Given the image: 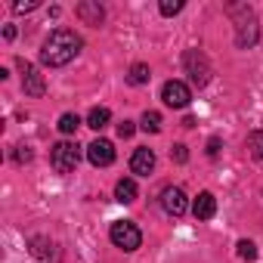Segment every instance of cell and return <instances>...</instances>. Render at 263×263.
I'll list each match as a JSON object with an SVG mask.
<instances>
[{
	"label": "cell",
	"mask_w": 263,
	"mask_h": 263,
	"mask_svg": "<svg viewBox=\"0 0 263 263\" xmlns=\"http://www.w3.org/2000/svg\"><path fill=\"white\" fill-rule=\"evenodd\" d=\"M248 152L257 164H263V130H254V134L248 137Z\"/></svg>",
	"instance_id": "15"
},
{
	"label": "cell",
	"mask_w": 263,
	"mask_h": 263,
	"mask_svg": "<svg viewBox=\"0 0 263 263\" xmlns=\"http://www.w3.org/2000/svg\"><path fill=\"white\" fill-rule=\"evenodd\" d=\"M4 37H7V41H13V37H16V28H13V25H7V28H4Z\"/></svg>",
	"instance_id": "25"
},
{
	"label": "cell",
	"mask_w": 263,
	"mask_h": 263,
	"mask_svg": "<svg viewBox=\"0 0 263 263\" xmlns=\"http://www.w3.org/2000/svg\"><path fill=\"white\" fill-rule=\"evenodd\" d=\"M183 10V0H161V16H177Z\"/></svg>",
	"instance_id": "19"
},
{
	"label": "cell",
	"mask_w": 263,
	"mask_h": 263,
	"mask_svg": "<svg viewBox=\"0 0 263 263\" xmlns=\"http://www.w3.org/2000/svg\"><path fill=\"white\" fill-rule=\"evenodd\" d=\"M108 235H111L115 248H121V251H137V248L143 245V232H140V226H137V223H130V220H115L111 229H108Z\"/></svg>",
	"instance_id": "2"
},
{
	"label": "cell",
	"mask_w": 263,
	"mask_h": 263,
	"mask_svg": "<svg viewBox=\"0 0 263 263\" xmlns=\"http://www.w3.org/2000/svg\"><path fill=\"white\" fill-rule=\"evenodd\" d=\"M16 161H19V164L31 161V149H28V146H16Z\"/></svg>",
	"instance_id": "22"
},
{
	"label": "cell",
	"mask_w": 263,
	"mask_h": 263,
	"mask_svg": "<svg viewBox=\"0 0 263 263\" xmlns=\"http://www.w3.org/2000/svg\"><path fill=\"white\" fill-rule=\"evenodd\" d=\"M130 171H134L137 177H149L155 171V152L146 149V146H140L134 155H130Z\"/></svg>",
	"instance_id": "9"
},
{
	"label": "cell",
	"mask_w": 263,
	"mask_h": 263,
	"mask_svg": "<svg viewBox=\"0 0 263 263\" xmlns=\"http://www.w3.org/2000/svg\"><path fill=\"white\" fill-rule=\"evenodd\" d=\"M192 214H195V220H211V217L217 214V198H214V192H201V195L195 198V204H192Z\"/></svg>",
	"instance_id": "10"
},
{
	"label": "cell",
	"mask_w": 263,
	"mask_h": 263,
	"mask_svg": "<svg viewBox=\"0 0 263 263\" xmlns=\"http://www.w3.org/2000/svg\"><path fill=\"white\" fill-rule=\"evenodd\" d=\"M134 130H137L134 121H121V124H118V137H121V140H130V137H134Z\"/></svg>",
	"instance_id": "21"
},
{
	"label": "cell",
	"mask_w": 263,
	"mask_h": 263,
	"mask_svg": "<svg viewBox=\"0 0 263 263\" xmlns=\"http://www.w3.org/2000/svg\"><path fill=\"white\" fill-rule=\"evenodd\" d=\"M19 71H22V90H25V96H44L47 93V84H44V74L31 65V62H25V59H19Z\"/></svg>",
	"instance_id": "5"
},
{
	"label": "cell",
	"mask_w": 263,
	"mask_h": 263,
	"mask_svg": "<svg viewBox=\"0 0 263 263\" xmlns=\"http://www.w3.org/2000/svg\"><path fill=\"white\" fill-rule=\"evenodd\" d=\"M217 152H220V140H217V137H214V140H211V143H208V155H211V158H214V155H217Z\"/></svg>",
	"instance_id": "24"
},
{
	"label": "cell",
	"mask_w": 263,
	"mask_h": 263,
	"mask_svg": "<svg viewBox=\"0 0 263 263\" xmlns=\"http://www.w3.org/2000/svg\"><path fill=\"white\" fill-rule=\"evenodd\" d=\"M78 16H81L87 25H99V22H102V7L84 0V4H78Z\"/></svg>",
	"instance_id": "11"
},
{
	"label": "cell",
	"mask_w": 263,
	"mask_h": 263,
	"mask_svg": "<svg viewBox=\"0 0 263 263\" xmlns=\"http://www.w3.org/2000/svg\"><path fill=\"white\" fill-rule=\"evenodd\" d=\"M161 99H164L171 108H186L189 99H192V90H189L183 81H167V84L161 87Z\"/></svg>",
	"instance_id": "6"
},
{
	"label": "cell",
	"mask_w": 263,
	"mask_h": 263,
	"mask_svg": "<svg viewBox=\"0 0 263 263\" xmlns=\"http://www.w3.org/2000/svg\"><path fill=\"white\" fill-rule=\"evenodd\" d=\"M171 158H174L177 164H186V161H189V152H186V146H183V143H177V146L171 149Z\"/></svg>",
	"instance_id": "20"
},
{
	"label": "cell",
	"mask_w": 263,
	"mask_h": 263,
	"mask_svg": "<svg viewBox=\"0 0 263 263\" xmlns=\"http://www.w3.org/2000/svg\"><path fill=\"white\" fill-rule=\"evenodd\" d=\"M115 198H118L121 204L137 201V183H134V180H118V186H115Z\"/></svg>",
	"instance_id": "12"
},
{
	"label": "cell",
	"mask_w": 263,
	"mask_h": 263,
	"mask_svg": "<svg viewBox=\"0 0 263 263\" xmlns=\"http://www.w3.org/2000/svg\"><path fill=\"white\" fill-rule=\"evenodd\" d=\"M81 47H84L81 34H74L71 28H56L41 47V62L50 65V68H62L81 53Z\"/></svg>",
	"instance_id": "1"
},
{
	"label": "cell",
	"mask_w": 263,
	"mask_h": 263,
	"mask_svg": "<svg viewBox=\"0 0 263 263\" xmlns=\"http://www.w3.org/2000/svg\"><path fill=\"white\" fill-rule=\"evenodd\" d=\"M161 208H164L171 217H183V214H186V192H183L180 186L161 189Z\"/></svg>",
	"instance_id": "8"
},
{
	"label": "cell",
	"mask_w": 263,
	"mask_h": 263,
	"mask_svg": "<svg viewBox=\"0 0 263 263\" xmlns=\"http://www.w3.org/2000/svg\"><path fill=\"white\" fill-rule=\"evenodd\" d=\"M13 10H16V13H31V10H37V0H28V4H16Z\"/></svg>",
	"instance_id": "23"
},
{
	"label": "cell",
	"mask_w": 263,
	"mask_h": 263,
	"mask_svg": "<svg viewBox=\"0 0 263 263\" xmlns=\"http://www.w3.org/2000/svg\"><path fill=\"white\" fill-rule=\"evenodd\" d=\"M59 130H62V134H74V130L81 127V118L74 115V111H65L62 118H59V124H56Z\"/></svg>",
	"instance_id": "16"
},
{
	"label": "cell",
	"mask_w": 263,
	"mask_h": 263,
	"mask_svg": "<svg viewBox=\"0 0 263 263\" xmlns=\"http://www.w3.org/2000/svg\"><path fill=\"white\" fill-rule=\"evenodd\" d=\"M149 78H152V71H149V65H146V62L130 65V74H127V81L134 84V87H143V84H149Z\"/></svg>",
	"instance_id": "14"
},
{
	"label": "cell",
	"mask_w": 263,
	"mask_h": 263,
	"mask_svg": "<svg viewBox=\"0 0 263 263\" xmlns=\"http://www.w3.org/2000/svg\"><path fill=\"white\" fill-rule=\"evenodd\" d=\"M108 121H111V111H108L105 105H96V108H90V115H87V127H93V130H102Z\"/></svg>",
	"instance_id": "13"
},
{
	"label": "cell",
	"mask_w": 263,
	"mask_h": 263,
	"mask_svg": "<svg viewBox=\"0 0 263 263\" xmlns=\"http://www.w3.org/2000/svg\"><path fill=\"white\" fill-rule=\"evenodd\" d=\"M235 248H238V257H241V260H257V245H254V241L241 238Z\"/></svg>",
	"instance_id": "18"
},
{
	"label": "cell",
	"mask_w": 263,
	"mask_h": 263,
	"mask_svg": "<svg viewBox=\"0 0 263 263\" xmlns=\"http://www.w3.org/2000/svg\"><path fill=\"white\" fill-rule=\"evenodd\" d=\"M183 65H186V71H189L192 84L204 87V84L211 81V62H208V56H204L201 50H186V56H183Z\"/></svg>",
	"instance_id": "4"
},
{
	"label": "cell",
	"mask_w": 263,
	"mask_h": 263,
	"mask_svg": "<svg viewBox=\"0 0 263 263\" xmlns=\"http://www.w3.org/2000/svg\"><path fill=\"white\" fill-rule=\"evenodd\" d=\"M81 161V146L78 143H56L50 149V164L56 174H71Z\"/></svg>",
	"instance_id": "3"
},
{
	"label": "cell",
	"mask_w": 263,
	"mask_h": 263,
	"mask_svg": "<svg viewBox=\"0 0 263 263\" xmlns=\"http://www.w3.org/2000/svg\"><path fill=\"white\" fill-rule=\"evenodd\" d=\"M87 158H90L93 167H108V164L115 161V146H111L108 140H93V143L87 146Z\"/></svg>",
	"instance_id": "7"
},
{
	"label": "cell",
	"mask_w": 263,
	"mask_h": 263,
	"mask_svg": "<svg viewBox=\"0 0 263 263\" xmlns=\"http://www.w3.org/2000/svg\"><path fill=\"white\" fill-rule=\"evenodd\" d=\"M143 130L158 134V130H161V111H146V115H143Z\"/></svg>",
	"instance_id": "17"
}]
</instances>
